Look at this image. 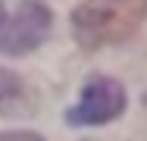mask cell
I'll return each instance as SVG.
<instances>
[{
  "mask_svg": "<svg viewBox=\"0 0 147 141\" xmlns=\"http://www.w3.org/2000/svg\"><path fill=\"white\" fill-rule=\"evenodd\" d=\"M125 88L110 75H88L82 85V97L75 107H69V125H107L125 113Z\"/></svg>",
  "mask_w": 147,
  "mask_h": 141,
  "instance_id": "cell-3",
  "label": "cell"
},
{
  "mask_svg": "<svg viewBox=\"0 0 147 141\" xmlns=\"http://www.w3.org/2000/svg\"><path fill=\"white\" fill-rule=\"evenodd\" d=\"M0 141H47L38 132H0Z\"/></svg>",
  "mask_w": 147,
  "mask_h": 141,
  "instance_id": "cell-5",
  "label": "cell"
},
{
  "mask_svg": "<svg viewBox=\"0 0 147 141\" xmlns=\"http://www.w3.org/2000/svg\"><path fill=\"white\" fill-rule=\"evenodd\" d=\"M144 22L147 0H82L72 9V35L85 50L122 44Z\"/></svg>",
  "mask_w": 147,
  "mask_h": 141,
  "instance_id": "cell-1",
  "label": "cell"
},
{
  "mask_svg": "<svg viewBox=\"0 0 147 141\" xmlns=\"http://www.w3.org/2000/svg\"><path fill=\"white\" fill-rule=\"evenodd\" d=\"M25 97V85L13 69L0 66V116H13V110H19Z\"/></svg>",
  "mask_w": 147,
  "mask_h": 141,
  "instance_id": "cell-4",
  "label": "cell"
},
{
  "mask_svg": "<svg viewBox=\"0 0 147 141\" xmlns=\"http://www.w3.org/2000/svg\"><path fill=\"white\" fill-rule=\"evenodd\" d=\"M53 16L41 0H22L16 9L0 13V54L25 56L47 41Z\"/></svg>",
  "mask_w": 147,
  "mask_h": 141,
  "instance_id": "cell-2",
  "label": "cell"
}]
</instances>
